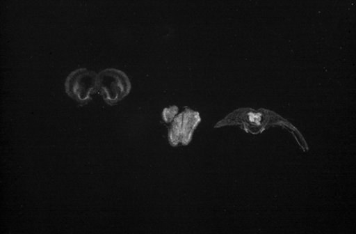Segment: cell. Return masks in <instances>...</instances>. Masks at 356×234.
<instances>
[{"instance_id": "cell-1", "label": "cell", "mask_w": 356, "mask_h": 234, "mask_svg": "<svg viewBox=\"0 0 356 234\" xmlns=\"http://www.w3.org/2000/svg\"><path fill=\"white\" fill-rule=\"evenodd\" d=\"M131 84L128 76L122 71L106 69L98 75L97 92L104 101L113 105L129 95Z\"/></svg>"}, {"instance_id": "cell-2", "label": "cell", "mask_w": 356, "mask_h": 234, "mask_svg": "<svg viewBox=\"0 0 356 234\" xmlns=\"http://www.w3.org/2000/svg\"><path fill=\"white\" fill-rule=\"evenodd\" d=\"M98 75L86 68L72 72L65 81V90L74 101L85 104L92 100V93L97 92Z\"/></svg>"}]
</instances>
